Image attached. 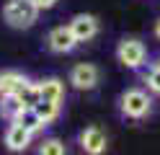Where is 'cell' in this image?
I'll return each mask as SVG.
<instances>
[{
    "label": "cell",
    "mask_w": 160,
    "mask_h": 155,
    "mask_svg": "<svg viewBox=\"0 0 160 155\" xmlns=\"http://www.w3.org/2000/svg\"><path fill=\"white\" fill-rule=\"evenodd\" d=\"M16 121H18V124H23V127H26L28 132H34V134H39V132H44V129H47V124H44L42 116L36 114V109H23V111L16 116Z\"/></svg>",
    "instance_id": "13"
},
{
    "label": "cell",
    "mask_w": 160,
    "mask_h": 155,
    "mask_svg": "<svg viewBox=\"0 0 160 155\" xmlns=\"http://www.w3.org/2000/svg\"><path fill=\"white\" fill-rule=\"evenodd\" d=\"M150 111H152V96H150V90L137 88V85L122 90V96H119V114L124 119L142 121V119L150 116Z\"/></svg>",
    "instance_id": "1"
},
{
    "label": "cell",
    "mask_w": 160,
    "mask_h": 155,
    "mask_svg": "<svg viewBox=\"0 0 160 155\" xmlns=\"http://www.w3.org/2000/svg\"><path fill=\"white\" fill-rule=\"evenodd\" d=\"M39 90H42V98L44 101H54V103H65V96H67V85L62 78L57 75H49L44 80H39Z\"/></svg>",
    "instance_id": "9"
},
{
    "label": "cell",
    "mask_w": 160,
    "mask_h": 155,
    "mask_svg": "<svg viewBox=\"0 0 160 155\" xmlns=\"http://www.w3.org/2000/svg\"><path fill=\"white\" fill-rule=\"evenodd\" d=\"M142 83H145V88H147L150 93L160 96V62H158V59L147 62V70L142 72Z\"/></svg>",
    "instance_id": "14"
},
{
    "label": "cell",
    "mask_w": 160,
    "mask_h": 155,
    "mask_svg": "<svg viewBox=\"0 0 160 155\" xmlns=\"http://www.w3.org/2000/svg\"><path fill=\"white\" fill-rule=\"evenodd\" d=\"M152 36H155V39L160 41V18L155 21V26H152Z\"/></svg>",
    "instance_id": "18"
},
{
    "label": "cell",
    "mask_w": 160,
    "mask_h": 155,
    "mask_svg": "<svg viewBox=\"0 0 160 155\" xmlns=\"http://www.w3.org/2000/svg\"><path fill=\"white\" fill-rule=\"evenodd\" d=\"M34 137H36V134H34V132H28L23 124H18V121H8L5 134H3V145H5L11 152H26V150L34 145Z\"/></svg>",
    "instance_id": "7"
},
{
    "label": "cell",
    "mask_w": 160,
    "mask_h": 155,
    "mask_svg": "<svg viewBox=\"0 0 160 155\" xmlns=\"http://www.w3.org/2000/svg\"><path fill=\"white\" fill-rule=\"evenodd\" d=\"M34 5L39 8V13H44V10H52L59 5V0H34Z\"/></svg>",
    "instance_id": "17"
},
{
    "label": "cell",
    "mask_w": 160,
    "mask_h": 155,
    "mask_svg": "<svg viewBox=\"0 0 160 155\" xmlns=\"http://www.w3.org/2000/svg\"><path fill=\"white\" fill-rule=\"evenodd\" d=\"M3 18L11 28H31L39 18V8L34 5V0H5Z\"/></svg>",
    "instance_id": "3"
},
{
    "label": "cell",
    "mask_w": 160,
    "mask_h": 155,
    "mask_svg": "<svg viewBox=\"0 0 160 155\" xmlns=\"http://www.w3.org/2000/svg\"><path fill=\"white\" fill-rule=\"evenodd\" d=\"M16 98L23 103V109H34L39 101H42V90H39V80L26 78V83L16 90Z\"/></svg>",
    "instance_id": "11"
},
{
    "label": "cell",
    "mask_w": 160,
    "mask_h": 155,
    "mask_svg": "<svg viewBox=\"0 0 160 155\" xmlns=\"http://www.w3.org/2000/svg\"><path fill=\"white\" fill-rule=\"evenodd\" d=\"M34 109H36L39 116H42V121L49 127V124H54V121L59 119V114H62V103H54V101H44V98H42Z\"/></svg>",
    "instance_id": "12"
},
{
    "label": "cell",
    "mask_w": 160,
    "mask_h": 155,
    "mask_svg": "<svg viewBox=\"0 0 160 155\" xmlns=\"http://www.w3.org/2000/svg\"><path fill=\"white\" fill-rule=\"evenodd\" d=\"M67 28L72 31V36H75L78 44H88V41H93L98 36L101 23H98V18L93 13H75L72 18L67 21Z\"/></svg>",
    "instance_id": "6"
},
{
    "label": "cell",
    "mask_w": 160,
    "mask_h": 155,
    "mask_svg": "<svg viewBox=\"0 0 160 155\" xmlns=\"http://www.w3.org/2000/svg\"><path fill=\"white\" fill-rule=\"evenodd\" d=\"M26 78H28L26 72L16 70V67L0 70V98H3V96H13V93L26 83Z\"/></svg>",
    "instance_id": "10"
},
{
    "label": "cell",
    "mask_w": 160,
    "mask_h": 155,
    "mask_svg": "<svg viewBox=\"0 0 160 155\" xmlns=\"http://www.w3.org/2000/svg\"><path fill=\"white\" fill-rule=\"evenodd\" d=\"M67 83L75 90H93L98 83H101V70H98V65H93V62H78V65L70 67Z\"/></svg>",
    "instance_id": "4"
},
{
    "label": "cell",
    "mask_w": 160,
    "mask_h": 155,
    "mask_svg": "<svg viewBox=\"0 0 160 155\" xmlns=\"http://www.w3.org/2000/svg\"><path fill=\"white\" fill-rule=\"evenodd\" d=\"M78 145L85 155H103L106 147H108V134L103 127L98 124H88L85 129H80L78 134Z\"/></svg>",
    "instance_id": "5"
},
{
    "label": "cell",
    "mask_w": 160,
    "mask_h": 155,
    "mask_svg": "<svg viewBox=\"0 0 160 155\" xmlns=\"http://www.w3.org/2000/svg\"><path fill=\"white\" fill-rule=\"evenodd\" d=\"M80 44L75 41L72 31L67 28V23H59L54 28H49L47 34V49L54 52V54H70V52H75Z\"/></svg>",
    "instance_id": "8"
},
{
    "label": "cell",
    "mask_w": 160,
    "mask_h": 155,
    "mask_svg": "<svg viewBox=\"0 0 160 155\" xmlns=\"http://www.w3.org/2000/svg\"><path fill=\"white\" fill-rule=\"evenodd\" d=\"M23 111V103L16 98V93L13 96H3L0 98V116H3L5 121H16V116Z\"/></svg>",
    "instance_id": "15"
},
{
    "label": "cell",
    "mask_w": 160,
    "mask_h": 155,
    "mask_svg": "<svg viewBox=\"0 0 160 155\" xmlns=\"http://www.w3.org/2000/svg\"><path fill=\"white\" fill-rule=\"evenodd\" d=\"M36 155H67V145L59 137H44L36 147Z\"/></svg>",
    "instance_id": "16"
},
{
    "label": "cell",
    "mask_w": 160,
    "mask_h": 155,
    "mask_svg": "<svg viewBox=\"0 0 160 155\" xmlns=\"http://www.w3.org/2000/svg\"><path fill=\"white\" fill-rule=\"evenodd\" d=\"M114 54H116V59H119V65L127 67V70H132V72L145 70L147 62H150L147 44H145L139 36H124V39H119Z\"/></svg>",
    "instance_id": "2"
}]
</instances>
